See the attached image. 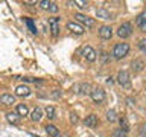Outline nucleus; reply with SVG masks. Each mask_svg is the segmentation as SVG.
<instances>
[{
  "label": "nucleus",
  "mask_w": 146,
  "mask_h": 137,
  "mask_svg": "<svg viewBox=\"0 0 146 137\" xmlns=\"http://www.w3.org/2000/svg\"><path fill=\"white\" fill-rule=\"evenodd\" d=\"M6 120H8L9 123L17 125V123H18V114H17V113H8V114H6Z\"/></svg>",
  "instance_id": "19"
},
{
  "label": "nucleus",
  "mask_w": 146,
  "mask_h": 137,
  "mask_svg": "<svg viewBox=\"0 0 146 137\" xmlns=\"http://www.w3.org/2000/svg\"><path fill=\"white\" fill-rule=\"evenodd\" d=\"M113 137H126V131H123L122 128H117V130L114 131Z\"/></svg>",
  "instance_id": "26"
},
{
  "label": "nucleus",
  "mask_w": 146,
  "mask_h": 137,
  "mask_svg": "<svg viewBox=\"0 0 146 137\" xmlns=\"http://www.w3.org/2000/svg\"><path fill=\"white\" fill-rule=\"evenodd\" d=\"M73 3H75L78 8H81V9H87V8H88V3L84 2V0H75Z\"/></svg>",
  "instance_id": "25"
},
{
  "label": "nucleus",
  "mask_w": 146,
  "mask_h": 137,
  "mask_svg": "<svg viewBox=\"0 0 146 137\" xmlns=\"http://www.w3.org/2000/svg\"><path fill=\"white\" fill-rule=\"evenodd\" d=\"M0 100H2V104H5V105L15 104V98H14L12 94H8V93H3L2 96H0Z\"/></svg>",
  "instance_id": "13"
},
{
  "label": "nucleus",
  "mask_w": 146,
  "mask_h": 137,
  "mask_svg": "<svg viewBox=\"0 0 146 137\" xmlns=\"http://www.w3.org/2000/svg\"><path fill=\"white\" fill-rule=\"evenodd\" d=\"M67 29L68 31H72L73 34H76V35H82L84 34V26H81L79 23H76V21H68L67 23Z\"/></svg>",
  "instance_id": "8"
},
{
  "label": "nucleus",
  "mask_w": 146,
  "mask_h": 137,
  "mask_svg": "<svg viewBox=\"0 0 146 137\" xmlns=\"http://www.w3.org/2000/svg\"><path fill=\"white\" fill-rule=\"evenodd\" d=\"M75 18L79 23H82V25H85V27H94V25H96V21L93 20V18L87 17V15H84V14H76Z\"/></svg>",
  "instance_id": "7"
},
{
  "label": "nucleus",
  "mask_w": 146,
  "mask_h": 137,
  "mask_svg": "<svg viewBox=\"0 0 146 137\" xmlns=\"http://www.w3.org/2000/svg\"><path fill=\"white\" fill-rule=\"evenodd\" d=\"M75 91L76 93H81V94H91V87L88 82H82V84H78L75 85Z\"/></svg>",
  "instance_id": "9"
},
{
  "label": "nucleus",
  "mask_w": 146,
  "mask_h": 137,
  "mask_svg": "<svg viewBox=\"0 0 146 137\" xmlns=\"http://www.w3.org/2000/svg\"><path fill=\"white\" fill-rule=\"evenodd\" d=\"M50 12H58V6H56V3H52L50 5V9H49Z\"/></svg>",
  "instance_id": "29"
},
{
  "label": "nucleus",
  "mask_w": 146,
  "mask_h": 137,
  "mask_svg": "<svg viewBox=\"0 0 146 137\" xmlns=\"http://www.w3.org/2000/svg\"><path fill=\"white\" fill-rule=\"evenodd\" d=\"M49 27H50V34H52V37L56 38L58 34H59V21H58L56 17H50L49 18Z\"/></svg>",
  "instance_id": "6"
},
{
  "label": "nucleus",
  "mask_w": 146,
  "mask_h": 137,
  "mask_svg": "<svg viewBox=\"0 0 146 137\" xmlns=\"http://www.w3.org/2000/svg\"><path fill=\"white\" fill-rule=\"evenodd\" d=\"M131 68L134 72H141L145 68V63L141 61V59H134V61L131 63Z\"/></svg>",
  "instance_id": "15"
},
{
  "label": "nucleus",
  "mask_w": 146,
  "mask_h": 137,
  "mask_svg": "<svg viewBox=\"0 0 146 137\" xmlns=\"http://www.w3.org/2000/svg\"><path fill=\"white\" fill-rule=\"evenodd\" d=\"M46 114H47L49 119H55V107L47 105V107H46Z\"/></svg>",
  "instance_id": "24"
},
{
  "label": "nucleus",
  "mask_w": 146,
  "mask_h": 137,
  "mask_svg": "<svg viewBox=\"0 0 146 137\" xmlns=\"http://www.w3.org/2000/svg\"><path fill=\"white\" fill-rule=\"evenodd\" d=\"M41 117H43V111H41V108H38L36 107L34 111H32V114H31V119L34 122H40L41 120Z\"/></svg>",
  "instance_id": "17"
},
{
  "label": "nucleus",
  "mask_w": 146,
  "mask_h": 137,
  "mask_svg": "<svg viewBox=\"0 0 146 137\" xmlns=\"http://www.w3.org/2000/svg\"><path fill=\"white\" fill-rule=\"evenodd\" d=\"M102 61H104V63H108V53L102 52Z\"/></svg>",
  "instance_id": "32"
},
{
  "label": "nucleus",
  "mask_w": 146,
  "mask_h": 137,
  "mask_svg": "<svg viewBox=\"0 0 146 137\" xmlns=\"http://www.w3.org/2000/svg\"><path fill=\"white\" fill-rule=\"evenodd\" d=\"M25 21H26V25H27V27H29V31L32 32V34H36V26H35V23L32 21V18H25Z\"/></svg>",
  "instance_id": "21"
},
{
  "label": "nucleus",
  "mask_w": 146,
  "mask_h": 137,
  "mask_svg": "<svg viewBox=\"0 0 146 137\" xmlns=\"http://www.w3.org/2000/svg\"><path fill=\"white\" fill-rule=\"evenodd\" d=\"M96 15H98V18H102V20H110V18H111V14H110V11H107L105 8H99L98 11H96Z\"/></svg>",
  "instance_id": "14"
},
{
  "label": "nucleus",
  "mask_w": 146,
  "mask_h": 137,
  "mask_svg": "<svg viewBox=\"0 0 146 137\" xmlns=\"http://www.w3.org/2000/svg\"><path fill=\"white\" fill-rule=\"evenodd\" d=\"M128 102H129V105H134V104H135V100H132L131 98H128Z\"/></svg>",
  "instance_id": "34"
},
{
  "label": "nucleus",
  "mask_w": 146,
  "mask_h": 137,
  "mask_svg": "<svg viewBox=\"0 0 146 137\" xmlns=\"http://www.w3.org/2000/svg\"><path fill=\"white\" fill-rule=\"evenodd\" d=\"M82 57H84L87 61L94 63L96 61V52H94V49L91 47V46H85V47L82 49Z\"/></svg>",
  "instance_id": "5"
},
{
  "label": "nucleus",
  "mask_w": 146,
  "mask_h": 137,
  "mask_svg": "<svg viewBox=\"0 0 146 137\" xmlns=\"http://www.w3.org/2000/svg\"><path fill=\"white\" fill-rule=\"evenodd\" d=\"M38 5H40V8L41 9H50V2H47V0H41V2H38Z\"/></svg>",
  "instance_id": "27"
},
{
  "label": "nucleus",
  "mask_w": 146,
  "mask_h": 137,
  "mask_svg": "<svg viewBox=\"0 0 146 137\" xmlns=\"http://www.w3.org/2000/svg\"><path fill=\"white\" fill-rule=\"evenodd\" d=\"M140 134H141V137H146V123L140 128Z\"/></svg>",
  "instance_id": "31"
},
{
  "label": "nucleus",
  "mask_w": 146,
  "mask_h": 137,
  "mask_svg": "<svg viewBox=\"0 0 146 137\" xmlns=\"http://www.w3.org/2000/svg\"><path fill=\"white\" fill-rule=\"evenodd\" d=\"M119 123H120V128L123 131H129V122H128V119L125 117V116H122L120 119H119Z\"/></svg>",
  "instance_id": "18"
},
{
  "label": "nucleus",
  "mask_w": 146,
  "mask_h": 137,
  "mask_svg": "<svg viewBox=\"0 0 146 137\" xmlns=\"http://www.w3.org/2000/svg\"><path fill=\"white\" fill-rule=\"evenodd\" d=\"M128 52H129V44H126V43H117L113 49V55L116 59L125 58L128 55Z\"/></svg>",
  "instance_id": "1"
},
{
  "label": "nucleus",
  "mask_w": 146,
  "mask_h": 137,
  "mask_svg": "<svg viewBox=\"0 0 146 137\" xmlns=\"http://www.w3.org/2000/svg\"><path fill=\"white\" fill-rule=\"evenodd\" d=\"M25 81L26 82H35L36 79H35V78H25Z\"/></svg>",
  "instance_id": "33"
},
{
  "label": "nucleus",
  "mask_w": 146,
  "mask_h": 137,
  "mask_svg": "<svg viewBox=\"0 0 146 137\" xmlns=\"http://www.w3.org/2000/svg\"><path fill=\"white\" fill-rule=\"evenodd\" d=\"M117 82H119L122 87H125V88H129V87H131L129 73L125 72V70H120V72L117 73Z\"/></svg>",
  "instance_id": "2"
},
{
  "label": "nucleus",
  "mask_w": 146,
  "mask_h": 137,
  "mask_svg": "<svg viewBox=\"0 0 146 137\" xmlns=\"http://www.w3.org/2000/svg\"><path fill=\"white\" fill-rule=\"evenodd\" d=\"M15 94L20 96V98H26V96L31 94V90H29V87H27V85H18L15 88Z\"/></svg>",
  "instance_id": "11"
},
{
  "label": "nucleus",
  "mask_w": 146,
  "mask_h": 137,
  "mask_svg": "<svg viewBox=\"0 0 146 137\" xmlns=\"http://www.w3.org/2000/svg\"><path fill=\"white\" fill-rule=\"evenodd\" d=\"M139 47H140V50L143 53H146V38H141L140 41H139Z\"/></svg>",
  "instance_id": "28"
},
{
  "label": "nucleus",
  "mask_w": 146,
  "mask_h": 137,
  "mask_svg": "<svg viewBox=\"0 0 146 137\" xmlns=\"http://www.w3.org/2000/svg\"><path fill=\"white\" fill-rule=\"evenodd\" d=\"M46 132L50 136V137H59V131H58V128L55 126V125H46Z\"/></svg>",
  "instance_id": "16"
},
{
  "label": "nucleus",
  "mask_w": 146,
  "mask_h": 137,
  "mask_svg": "<svg viewBox=\"0 0 146 137\" xmlns=\"http://www.w3.org/2000/svg\"><path fill=\"white\" fill-rule=\"evenodd\" d=\"M131 34H132V26H131V23H122V25L119 26L117 35L120 37V38H128V37H131Z\"/></svg>",
  "instance_id": "3"
},
{
  "label": "nucleus",
  "mask_w": 146,
  "mask_h": 137,
  "mask_svg": "<svg viewBox=\"0 0 146 137\" xmlns=\"http://www.w3.org/2000/svg\"><path fill=\"white\" fill-rule=\"evenodd\" d=\"M98 116L96 114H90V116H87L85 117V125L88 126V128H94V126H98Z\"/></svg>",
  "instance_id": "12"
},
{
  "label": "nucleus",
  "mask_w": 146,
  "mask_h": 137,
  "mask_svg": "<svg viewBox=\"0 0 146 137\" xmlns=\"http://www.w3.org/2000/svg\"><path fill=\"white\" fill-rule=\"evenodd\" d=\"M99 37L102 40H110L113 37V29L111 26H100L99 29Z\"/></svg>",
  "instance_id": "10"
},
{
  "label": "nucleus",
  "mask_w": 146,
  "mask_h": 137,
  "mask_svg": "<svg viewBox=\"0 0 146 137\" xmlns=\"http://www.w3.org/2000/svg\"><path fill=\"white\" fill-rule=\"evenodd\" d=\"M135 23H137V26H143L145 25V23H146V11L145 12H141L140 14V15L139 17H137V20H135Z\"/></svg>",
  "instance_id": "22"
},
{
  "label": "nucleus",
  "mask_w": 146,
  "mask_h": 137,
  "mask_svg": "<svg viewBox=\"0 0 146 137\" xmlns=\"http://www.w3.org/2000/svg\"><path fill=\"white\" fill-rule=\"evenodd\" d=\"M17 114L18 116H27V107L25 104H17Z\"/></svg>",
  "instance_id": "20"
},
{
  "label": "nucleus",
  "mask_w": 146,
  "mask_h": 137,
  "mask_svg": "<svg viewBox=\"0 0 146 137\" xmlns=\"http://www.w3.org/2000/svg\"><path fill=\"white\" fill-rule=\"evenodd\" d=\"M70 122H72V123H76V122H78V116H76L75 113L70 114Z\"/></svg>",
  "instance_id": "30"
},
{
  "label": "nucleus",
  "mask_w": 146,
  "mask_h": 137,
  "mask_svg": "<svg viewBox=\"0 0 146 137\" xmlns=\"http://www.w3.org/2000/svg\"><path fill=\"white\" fill-rule=\"evenodd\" d=\"M107 120L108 122L117 120V116H116V111H114V110H108V111H107Z\"/></svg>",
  "instance_id": "23"
},
{
  "label": "nucleus",
  "mask_w": 146,
  "mask_h": 137,
  "mask_svg": "<svg viewBox=\"0 0 146 137\" xmlns=\"http://www.w3.org/2000/svg\"><path fill=\"white\" fill-rule=\"evenodd\" d=\"M91 99H93V102L94 104H102L104 100H105V91L102 88H93V91H91Z\"/></svg>",
  "instance_id": "4"
}]
</instances>
